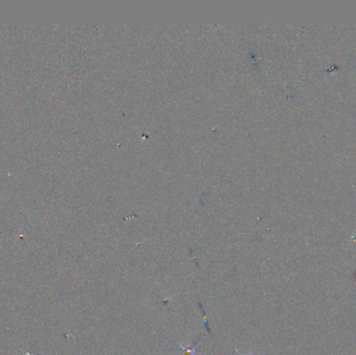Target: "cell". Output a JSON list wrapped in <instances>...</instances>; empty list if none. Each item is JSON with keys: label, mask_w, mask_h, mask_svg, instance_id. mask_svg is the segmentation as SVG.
I'll return each mask as SVG.
<instances>
[{"label": "cell", "mask_w": 356, "mask_h": 355, "mask_svg": "<svg viewBox=\"0 0 356 355\" xmlns=\"http://www.w3.org/2000/svg\"><path fill=\"white\" fill-rule=\"evenodd\" d=\"M177 344H178V346L183 350V355H197V353H196V348H197V346H196V345L193 346L192 348H189V347L182 346V345L179 344V343H177Z\"/></svg>", "instance_id": "obj_1"}, {"label": "cell", "mask_w": 356, "mask_h": 355, "mask_svg": "<svg viewBox=\"0 0 356 355\" xmlns=\"http://www.w3.org/2000/svg\"><path fill=\"white\" fill-rule=\"evenodd\" d=\"M235 351H236V353L239 354V355H244L243 353H241V352H240V350H239V349H235ZM251 355H253V354H251Z\"/></svg>", "instance_id": "obj_2"}]
</instances>
